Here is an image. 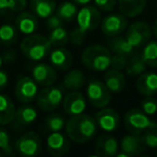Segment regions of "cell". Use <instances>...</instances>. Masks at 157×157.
I'll use <instances>...</instances> for the list:
<instances>
[{
  "label": "cell",
  "instance_id": "1",
  "mask_svg": "<svg viewBox=\"0 0 157 157\" xmlns=\"http://www.w3.org/2000/svg\"><path fill=\"white\" fill-rule=\"evenodd\" d=\"M66 133L71 141L75 143H85L96 136L98 125L94 117L87 114L70 116L66 122Z\"/></svg>",
  "mask_w": 157,
  "mask_h": 157
},
{
  "label": "cell",
  "instance_id": "2",
  "mask_svg": "<svg viewBox=\"0 0 157 157\" xmlns=\"http://www.w3.org/2000/svg\"><path fill=\"white\" fill-rule=\"evenodd\" d=\"M112 52L99 44L90 45L82 53V63L92 71H105L111 66Z\"/></svg>",
  "mask_w": 157,
  "mask_h": 157
},
{
  "label": "cell",
  "instance_id": "3",
  "mask_svg": "<svg viewBox=\"0 0 157 157\" xmlns=\"http://www.w3.org/2000/svg\"><path fill=\"white\" fill-rule=\"evenodd\" d=\"M52 51L48 38L41 35H29L21 42V52L26 58L33 61L44 59Z\"/></svg>",
  "mask_w": 157,
  "mask_h": 157
},
{
  "label": "cell",
  "instance_id": "4",
  "mask_svg": "<svg viewBox=\"0 0 157 157\" xmlns=\"http://www.w3.org/2000/svg\"><path fill=\"white\" fill-rule=\"evenodd\" d=\"M124 125L126 129L133 135H142L150 129L157 128V122L151 120L142 110L131 109L124 116Z\"/></svg>",
  "mask_w": 157,
  "mask_h": 157
},
{
  "label": "cell",
  "instance_id": "5",
  "mask_svg": "<svg viewBox=\"0 0 157 157\" xmlns=\"http://www.w3.org/2000/svg\"><path fill=\"white\" fill-rule=\"evenodd\" d=\"M86 95L90 105L98 109L107 107L111 101V92L105 86V82L99 80H90L88 82Z\"/></svg>",
  "mask_w": 157,
  "mask_h": 157
},
{
  "label": "cell",
  "instance_id": "6",
  "mask_svg": "<svg viewBox=\"0 0 157 157\" xmlns=\"http://www.w3.org/2000/svg\"><path fill=\"white\" fill-rule=\"evenodd\" d=\"M63 99V90L59 87L54 86H45V88H42L36 98L37 105L42 111L52 112L61 105Z\"/></svg>",
  "mask_w": 157,
  "mask_h": 157
},
{
  "label": "cell",
  "instance_id": "7",
  "mask_svg": "<svg viewBox=\"0 0 157 157\" xmlns=\"http://www.w3.org/2000/svg\"><path fill=\"white\" fill-rule=\"evenodd\" d=\"M15 151L24 157H33L40 154L42 150L41 138L36 132H27L21 136L15 142Z\"/></svg>",
  "mask_w": 157,
  "mask_h": 157
},
{
  "label": "cell",
  "instance_id": "8",
  "mask_svg": "<svg viewBox=\"0 0 157 157\" xmlns=\"http://www.w3.org/2000/svg\"><path fill=\"white\" fill-rule=\"evenodd\" d=\"M152 28L145 22H135L127 28L126 40L133 48H141L150 41Z\"/></svg>",
  "mask_w": 157,
  "mask_h": 157
},
{
  "label": "cell",
  "instance_id": "9",
  "mask_svg": "<svg viewBox=\"0 0 157 157\" xmlns=\"http://www.w3.org/2000/svg\"><path fill=\"white\" fill-rule=\"evenodd\" d=\"M78 30L83 33L93 31L100 25L101 16L98 8L93 6H85L78 12L76 15Z\"/></svg>",
  "mask_w": 157,
  "mask_h": 157
},
{
  "label": "cell",
  "instance_id": "10",
  "mask_svg": "<svg viewBox=\"0 0 157 157\" xmlns=\"http://www.w3.org/2000/svg\"><path fill=\"white\" fill-rule=\"evenodd\" d=\"M38 83L30 76H22L16 82L14 94L18 101L23 103H29L36 100L38 96Z\"/></svg>",
  "mask_w": 157,
  "mask_h": 157
},
{
  "label": "cell",
  "instance_id": "11",
  "mask_svg": "<svg viewBox=\"0 0 157 157\" xmlns=\"http://www.w3.org/2000/svg\"><path fill=\"white\" fill-rule=\"evenodd\" d=\"M101 31L108 37H116L126 30L128 26L127 16L123 13H113L101 20Z\"/></svg>",
  "mask_w": 157,
  "mask_h": 157
},
{
  "label": "cell",
  "instance_id": "12",
  "mask_svg": "<svg viewBox=\"0 0 157 157\" xmlns=\"http://www.w3.org/2000/svg\"><path fill=\"white\" fill-rule=\"evenodd\" d=\"M69 139L60 131H53L46 138V150L52 156H63L69 152Z\"/></svg>",
  "mask_w": 157,
  "mask_h": 157
},
{
  "label": "cell",
  "instance_id": "13",
  "mask_svg": "<svg viewBox=\"0 0 157 157\" xmlns=\"http://www.w3.org/2000/svg\"><path fill=\"white\" fill-rule=\"evenodd\" d=\"M63 108L70 116L84 113L86 109V99L78 90L70 92L63 99Z\"/></svg>",
  "mask_w": 157,
  "mask_h": 157
},
{
  "label": "cell",
  "instance_id": "14",
  "mask_svg": "<svg viewBox=\"0 0 157 157\" xmlns=\"http://www.w3.org/2000/svg\"><path fill=\"white\" fill-rule=\"evenodd\" d=\"M31 78L39 85L51 86L56 82L57 73L52 66L44 63H39L33 66L31 69Z\"/></svg>",
  "mask_w": 157,
  "mask_h": 157
},
{
  "label": "cell",
  "instance_id": "15",
  "mask_svg": "<svg viewBox=\"0 0 157 157\" xmlns=\"http://www.w3.org/2000/svg\"><path fill=\"white\" fill-rule=\"evenodd\" d=\"M95 120L97 125L100 127L101 130L111 132L115 130L120 125V115L115 110L111 108H102L100 111H98L95 115Z\"/></svg>",
  "mask_w": 157,
  "mask_h": 157
},
{
  "label": "cell",
  "instance_id": "16",
  "mask_svg": "<svg viewBox=\"0 0 157 157\" xmlns=\"http://www.w3.org/2000/svg\"><path fill=\"white\" fill-rule=\"evenodd\" d=\"M118 151V143L115 137L110 135H103L96 140L95 152L101 157H113L116 156Z\"/></svg>",
  "mask_w": 157,
  "mask_h": 157
},
{
  "label": "cell",
  "instance_id": "17",
  "mask_svg": "<svg viewBox=\"0 0 157 157\" xmlns=\"http://www.w3.org/2000/svg\"><path fill=\"white\" fill-rule=\"evenodd\" d=\"M137 90L143 96H153L157 94V73L152 71L143 72L137 80Z\"/></svg>",
  "mask_w": 157,
  "mask_h": 157
},
{
  "label": "cell",
  "instance_id": "18",
  "mask_svg": "<svg viewBox=\"0 0 157 157\" xmlns=\"http://www.w3.org/2000/svg\"><path fill=\"white\" fill-rule=\"evenodd\" d=\"M48 56H50L51 65L60 70L70 69L72 63H73L72 54L67 48H63V46H59V48H56L53 51H51Z\"/></svg>",
  "mask_w": 157,
  "mask_h": 157
},
{
  "label": "cell",
  "instance_id": "19",
  "mask_svg": "<svg viewBox=\"0 0 157 157\" xmlns=\"http://www.w3.org/2000/svg\"><path fill=\"white\" fill-rule=\"evenodd\" d=\"M145 148L146 147L142 141L141 135L130 133V135L125 136L121 141V150L127 153L129 157L142 154Z\"/></svg>",
  "mask_w": 157,
  "mask_h": 157
},
{
  "label": "cell",
  "instance_id": "20",
  "mask_svg": "<svg viewBox=\"0 0 157 157\" xmlns=\"http://www.w3.org/2000/svg\"><path fill=\"white\" fill-rule=\"evenodd\" d=\"M38 17L30 12H20L15 18V27L24 35H33L38 29Z\"/></svg>",
  "mask_w": 157,
  "mask_h": 157
},
{
  "label": "cell",
  "instance_id": "21",
  "mask_svg": "<svg viewBox=\"0 0 157 157\" xmlns=\"http://www.w3.org/2000/svg\"><path fill=\"white\" fill-rule=\"evenodd\" d=\"M105 84L111 93H121L126 85L125 74L121 70L109 69L105 74Z\"/></svg>",
  "mask_w": 157,
  "mask_h": 157
},
{
  "label": "cell",
  "instance_id": "22",
  "mask_svg": "<svg viewBox=\"0 0 157 157\" xmlns=\"http://www.w3.org/2000/svg\"><path fill=\"white\" fill-rule=\"evenodd\" d=\"M29 6L37 17L48 18L53 15L56 10V1L55 0H30Z\"/></svg>",
  "mask_w": 157,
  "mask_h": 157
},
{
  "label": "cell",
  "instance_id": "23",
  "mask_svg": "<svg viewBox=\"0 0 157 157\" xmlns=\"http://www.w3.org/2000/svg\"><path fill=\"white\" fill-rule=\"evenodd\" d=\"M118 9L127 17H136L143 12L146 0H117Z\"/></svg>",
  "mask_w": 157,
  "mask_h": 157
},
{
  "label": "cell",
  "instance_id": "24",
  "mask_svg": "<svg viewBox=\"0 0 157 157\" xmlns=\"http://www.w3.org/2000/svg\"><path fill=\"white\" fill-rule=\"evenodd\" d=\"M15 105L9 96L0 94V125L5 126L15 118Z\"/></svg>",
  "mask_w": 157,
  "mask_h": 157
},
{
  "label": "cell",
  "instance_id": "25",
  "mask_svg": "<svg viewBox=\"0 0 157 157\" xmlns=\"http://www.w3.org/2000/svg\"><path fill=\"white\" fill-rule=\"evenodd\" d=\"M84 83H85V76H84L83 72L81 70L73 69L67 72L66 75L63 76V86L65 90L74 92V90H78L80 88L83 87Z\"/></svg>",
  "mask_w": 157,
  "mask_h": 157
},
{
  "label": "cell",
  "instance_id": "26",
  "mask_svg": "<svg viewBox=\"0 0 157 157\" xmlns=\"http://www.w3.org/2000/svg\"><path fill=\"white\" fill-rule=\"evenodd\" d=\"M146 68H147V65L144 61L141 53L135 52L131 56L128 57L125 70H126V73L128 75L138 76L143 73V72H145Z\"/></svg>",
  "mask_w": 157,
  "mask_h": 157
},
{
  "label": "cell",
  "instance_id": "27",
  "mask_svg": "<svg viewBox=\"0 0 157 157\" xmlns=\"http://www.w3.org/2000/svg\"><path fill=\"white\" fill-rule=\"evenodd\" d=\"M38 117V112L33 105H22L15 111V118L14 120L23 126L31 125Z\"/></svg>",
  "mask_w": 157,
  "mask_h": 157
},
{
  "label": "cell",
  "instance_id": "28",
  "mask_svg": "<svg viewBox=\"0 0 157 157\" xmlns=\"http://www.w3.org/2000/svg\"><path fill=\"white\" fill-rule=\"evenodd\" d=\"M113 39L109 41V46L110 50L114 53V54H120L124 55L126 57H129L135 53V50L132 46L130 45L128 41L126 40V38L123 37H112Z\"/></svg>",
  "mask_w": 157,
  "mask_h": 157
},
{
  "label": "cell",
  "instance_id": "29",
  "mask_svg": "<svg viewBox=\"0 0 157 157\" xmlns=\"http://www.w3.org/2000/svg\"><path fill=\"white\" fill-rule=\"evenodd\" d=\"M55 12L63 22H71L76 17L78 11L75 3L70 2V1H63L56 8Z\"/></svg>",
  "mask_w": 157,
  "mask_h": 157
},
{
  "label": "cell",
  "instance_id": "30",
  "mask_svg": "<svg viewBox=\"0 0 157 157\" xmlns=\"http://www.w3.org/2000/svg\"><path fill=\"white\" fill-rule=\"evenodd\" d=\"M141 55L146 65L157 68V40L148 41L142 48Z\"/></svg>",
  "mask_w": 157,
  "mask_h": 157
},
{
  "label": "cell",
  "instance_id": "31",
  "mask_svg": "<svg viewBox=\"0 0 157 157\" xmlns=\"http://www.w3.org/2000/svg\"><path fill=\"white\" fill-rule=\"evenodd\" d=\"M17 39V28L11 24H3L0 26V43L10 46Z\"/></svg>",
  "mask_w": 157,
  "mask_h": 157
},
{
  "label": "cell",
  "instance_id": "32",
  "mask_svg": "<svg viewBox=\"0 0 157 157\" xmlns=\"http://www.w3.org/2000/svg\"><path fill=\"white\" fill-rule=\"evenodd\" d=\"M48 40H50L52 46H55V48L63 46L69 41V33L63 26L57 27L50 31Z\"/></svg>",
  "mask_w": 157,
  "mask_h": 157
},
{
  "label": "cell",
  "instance_id": "33",
  "mask_svg": "<svg viewBox=\"0 0 157 157\" xmlns=\"http://www.w3.org/2000/svg\"><path fill=\"white\" fill-rule=\"evenodd\" d=\"M66 126V121L63 116L59 113H52L45 118V127L50 132L61 131Z\"/></svg>",
  "mask_w": 157,
  "mask_h": 157
},
{
  "label": "cell",
  "instance_id": "34",
  "mask_svg": "<svg viewBox=\"0 0 157 157\" xmlns=\"http://www.w3.org/2000/svg\"><path fill=\"white\" fill-rule=\"evenodd\" d=\"M0 151H2L5 154L11 155L13 150L11 147V137L6 128L0 125Z\"/></svg>",
  "mask_w": 157,
  "mask_h": 157
},
{
  "label": "cell",
  "instance_id": "35",
  "mask_svg": "<svg viewBox=\"0 0 157 157\" xmlns=\"http://www.w3.org/2000/svg\"><path fill=\"white\" fill-rule=\"evenodd\" d=\"M141 109L147 115H155L157 113V99L152 96H145L141 101Z\"/></svg>",
  "mask_w": 157,
  "mask_h": 157
},
{
  "label": "cell",
  "instance_id": "36",
  "mask_svg": "<svg viewBox=\"0 0 157 157\" xmlns=\"http://www.w3.org/2000/svg\"><path fill=\"white\" fill-rule=\"evenodd\" d=\"M142 141H143L145 147L148 148H157V128L150 129L141 135Z\"/></svg>",
  "mask_w": 157,
  "mask_h": 157
},
{
  "label": "cell",
  "instance_id": "37",
  "mask_svg": "<svg viewBox=\"0 0 157 157\" xmlns=\"http://www.w3.org/2000/svg\"><path fill=\"white\" fill-rule=\"evenodd\" d=\"M127 60H128V57L124 56V55L114 54V55H112L111 66H110V67L113 68V69L123 70V69L126 68Z\"/></svg>",
  "mask_w": 157,
  "mask_h": 157
},
{
  "label": "cell",
  "instance_id": "38",
  "mask_svg": "<svg viewBox=\"0 0 157 157\" xmlns=\"http://www.w3.org/2000/svg\"><path fill=\"white\" fill-rule=\"evenodd\" d=\"M95 6L99 10L105 12H110L114 9L117 3V0H94Z\"/></svg>",
  "mask_w": 157,
  "mask_h": 157
},
{
  "label": "cell",
  "instance_id": "39",
  "mask_svg": "<svg viewBox=\"0 0 157 157\" xmlns=\"http://www.w3.org/2000/svg\"><path fill=\"white\" fill-rule=\"evenodd\" d=\"M27 7V0H9V11L20 13Z\"/></svg>",
  "mask_w": 157,
  "mask_h": 157
},
{
  "label": "cell",
  "instance_id": "40",
  "mask_svg": "<svg viewBox=\"0 0 157 157\" xmlns=\"http://www.w3.org/2000/svg\"><path fill=\"white\" fill-rule=\"evenodd\" d=\"M85 36H86L85 33H81V31L78 30V27H76V28H74L73 30L70 33L69 39L73 44H75V45H80V44L83 43L84 40H85Z\"/></svg>",
  "mask_w": 157,
  "mask_h": 157
},
{
  "label": "cell",
  "instance_id": "41",
  "mask_svg": "<svg viewBox=\"0 0 157 157\" xmlns=\"http://www.w3.org/2000/svg\"><path fill=\"white\" fill-rule=\"evenodd\" d=\"M46 25H48V27L50 28V30H52V29H54V28L63 26V21H61L56 14H53L50 17H48Z\"/></svg>",
  "mask_w": 157,
  "mask_h": 157
},
{
  "label": "cell",
  "instance_id": "42",
  "mask_svg": "<svg viewBox=\"0 0 157 157\" xmlns=\"http://www.w3.org/2000/svg\"><path fill=\"white\" fill-rule=\"evenodd\" d=\"M9 83V75L6 71L0 70V92L5 90Z\"/></svg>",
  "mask_w": 157,
  "mask_h": 157
},
{
  "label": "cell",
  "instance_id": "43",
  "mask_svg": "<svg viewBox=\"0 0 157 157\" xmlns=\"http://www.w3.org/2000/svg\"><path fill=\"white\" fill-rule=\"evenodd\" d=\"M9 11V0H0V16Z\"/></svg>",
  "mask_w": 157,
  "mask_h": 157
},
{
  "label": "cell",
  "instance_id": "44",
  "mask_svg": "<svg viewBox=\"0 0 157 157\" xmlns=\"http://www.w3.org/2000/svg\"><path fill=\"white\" fill-rule=\"evenodd\" d=\"M72 1L74 3H76V5H81V6H85L88 2H90V0H72Z\"/></svg>",
  "mask_w": 157,
  "mask_h": 157
},
{
  "label": "cell",
  "instance_id": "45",
  "mask_svg": "<svg viewBox=\"0 0 157 157\" xmlns=\"http://www.w3.org/2000/svg\"><path fill=\"white\" fill-rule=\"evenodd\" d=\"M152 33H154V36L157 38V20L154 22V24H153V27H152Z\"/></svg>",
  "mask_w": 157,
  "mask_h": 157
},
{
  "label": "cell",
  "instance_id": "46",
  "mask_svg": "<svg viewBox=\"0 0 157 157\" xmlns=\"http://www.w3.org/2000/svg\"><path fill=\"white\" fill-rule=\"evenodd\" d=\"M2 63H3V59H2V56L0 55V68H1V66H2Z\"/></svg>",
  "mask_w": 157,
  "mask_h": 157
},
{
  "label": "cell",
  "instance_id": "47",
  "mask_svg": "<svg viewBox=\"0 0 157 157\" xmlns=\"http://www.w3.org/2000/svg\"><path fill=\"white\" fill-rule=\"evenodd\" d=\"M156 155H157V152H156Z\"/></svg>",
  "mask_w": 157,
  "mask_h": 157
}]
</instances>
